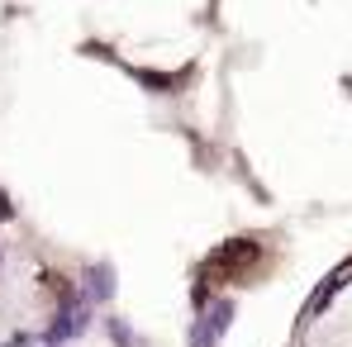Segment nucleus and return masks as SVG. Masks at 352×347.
Returning <instances> with one entry per match:
<instances>
[{
	"label": "nucleus",
	"mask_w": 352,
	"mask_h": 347,
	"mask_svg": "<svg viewBox=\"0 0 352 347\" xmlns=\"http://www.w3.org/2000/svg\"><path fill=\"white\" fill-rule=\"evenodd\" d=\"M229 324H234V300H214L190 324V347H219V338L229 333Z\"/></svg>",
	"instance_id": "1"
},
{
	"label": "nucleus",
	"mask_w": 352,
	"mask_h": 347,
	"mask_svg": "<svg viewBox=\"0 0 352 347\" xmlns=\"http://www.w3.org/2000/svg\"><path fill=\"white\" fill-rule=\"evenodd\" d=\"M86 324H91V309H86V304H67V309H58V314H53V324H48L43 343H48V347L76 343V338L86 333Z\"/></svg>",
	"instance_id": "2"
},
{
	"label": "nucleus",
	"mask_w": 352,
	"mask_h": 347,
	"mask_svg": "<svg viewBox=\"0 0 352 347\" xmlns=\"http://www.w3.org/2000/svg\"><path fill=\"white\" fill-rule=\"evenodd\" d=\"M81 295H86V304H105L115 295V267L110 262H91L86 276H81Z\"/></svg>",
	"instance_id": "3"
},
{
	"label": "nucleus",
	"mask_w": 352,
	"mask_h": 347,
	"mask_svg": "<svg viewBox=\"0 0 352 347\" xmlns=\"http://www.w3.org/2000/svg\"><path fill=\"white\" fill-rule=\"evenodd\" d=\"M105 328H110V338H115L119 347L129 343V328H124V324H119V319H110V324H105Z\"/></svg>",
	"instance_id": "4"
},
{
	"label": "nucleus",
	"mask_w": 352,
	"mask_h": 347,
	"mask_svg": "<svg viewBox=\"0 0 352 347\" xmlns=\"http://www.w3.org/2000/svg\"><path fill=\"white\" fill-rule=\"evenodd\" d=\"M0 219H14V205H10V195L0 190Z\"/></svg>",
	"instance_id": "5"
}]
</instances>
